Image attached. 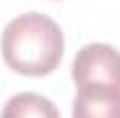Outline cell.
I'll return each mask as SVG.
<instances>
[{
    "label": "cell",
    "mask_w": 120,
    "mask_h": 118,
    "mask_svg": "<svg viewBox=\"0 0 120 118\" xmlns=\"http://www.w3.org/2000/svg\"><path fill=\"white\" fill-rule=\"evenodd\" d=\"M2 60L23 76H46L62 60L65 37L60 26L46 14L28 12L12 19L2 32Z\"/></svg>",
    "instance_id": "1"
},
{
    "label": "cell",
    "mask_w": 120,
    "mask_h": 118,
    "mask_svg": "<svg viewBox=\"0 0 120 118\" xmlns=\"http://www.w3.org/2000/svg\"><path fill=\"white\" fill-rule=\"evenodd\" d=\"M72 79L81 86H111L120 88V51L111 44H86L74 56Z\"/></svg>",
    "instance_id": "2"
},
{
    "label": "cell",
    "mask_w": 120,
    "mask_h": 118,
    "mask_svg": "<svg viewBox=\"0 0 120 118\" xmlns=\"http://www.w3.org/2000/svg\"><path fill=\"white\" fill-rule=\"evenodd\" d=\"M72 118H120V88L111 86L76 88Z\"/></svg>",
    "instance_id": "3"
},
{
    "label": "cell",
    "mask_w": 120,
    "mask_h": 118,
    "mask_svg": "<svg viewBox=\"0 0 120 118\" xmlns=\"http://www.w3.org/2000/svg\"><path fill=\"white\" fill-rule=\"evenodd\" d=\"M0 118H60L58 106L39 93H16L2 106Z\"/></svg>",
    "instance_id": "4"
}]
</instances>
